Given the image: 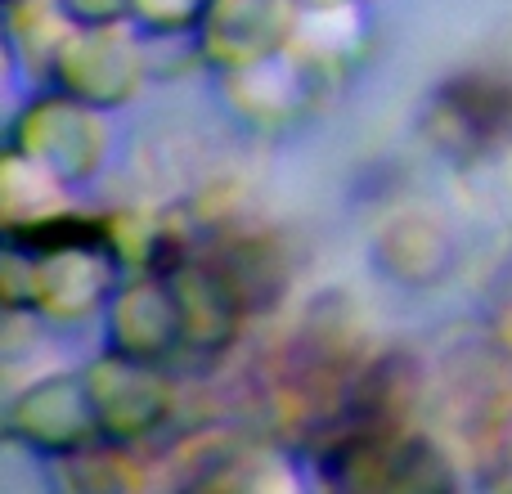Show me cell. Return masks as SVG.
<instances>
[{"label":"cell","instance_id":"obj_1","mask_svg":"<svg viewBox=\"0 0 512 494\" xmlns=\"http://www.w3.org/2000/svg\"><path fill=\"white\" fill-rule=\"evenodd\" d=\"M9 153L45 167L59 185L90 180L104 162V126L99 108L81 104L72 95H45L32 99L9 126Z\"/></svg>","mask_w":512,"mask_h":494},{"label":"cell","instance_id":"obj_2","mask_svg":"<svg viewBox=\"0 0 512 494\" xmlns=\"http://www.w3.org/2000/svg\"><path fill=\"white\" fill-rule=\"evenodd\" d=\"M50 77L63 95L90 108H122L144 81V54L122 27H72L50 54Z\"/></svg>","mask_w":512,"mask_h":494},{"label":"cell","instance_id":"obj_3","mask_svg":"<svg viewBox=\"0 0 512 494\" xmlns=\"http://www.w3.org/2000/svg\"><path fill=\"white\" fill-rule=\"evenodd\" d=\"M5 432L41 459H72L99 436L86 373H54L23 387L5 409Z\"/></svg>","mask_w":512,"mask_h":494},{"label":"cell","instance_id":"obj_4","mask_svg":"<svg viewBox=\"0 0 512 494\" xmlns=\"http://www.w3.org/2000/svg\"><path fill=\"white\" fill-rule=\"evenodd\" d=\"M297 0H207L198 50L221 72H243L297 41Z\"/></svg>","mask_w":512,"mask_h":494},{"label":"cell","instance_id":"obj_5","mask_svg":"<svg viewBox=\"0 0 512 494\" xmlns=\"http://www.w3.org/2000/svg\"><path fill=\"white\" fill-rule=\"evenodd\" d=\"M104 346L108 355L140 364H162L185 351V319H180L176 292L167 274L131 279L108 297L104 306Z\"/></svg>","mask_w":512,"mask_h":494},{"label":"cell","instance_id":"obj_6","mask_svg":"<svg viewBox=\"0 0 512 494\" xmlns=\"http://www.w3.org/2000/svg\"><path fill=\"white\" fill-rule=\"evenodd\" d=\"M86 387L99 418V436L117 445L144 441L171 418V391L158 378V364L122 360L104 351V360L86 369Z\"/></svg>","mask_w":512,"mask_h":494},{"label":"cell","instance_id":"obj_7","mask_svg":"<svg viewBox=\"0 0 512 494\" xmlns=\"http://www.w3.org/2000/svg\"><path fill=\"white\" fill-rule=\"evenodd\" d=\"M162 274H167L180 319H185V351L221 355L239 333V292H234V283L221 270L198 261H176Z\"/></svg>","mask_w":512,"mask_h":494},{"label":"cell","instance_id":"obj_8","mask_svg":"<svg viewBox=\"0 0 512 494\" xmlns=\"http://www.w3.org/2000/svg\"><path fill=\"white\" fill-rule=\"evenodd\" d=\"M207 0H131V18L144 23V32L176 36V32H198Z\"/></svg>","mask_w":512,"mask_h":494},{"label":"cell","instance_id":"obj_9","mask_svg":"<svg viewBox=\"0 0 512 494\" xmlns=\"http://www.w3.org/2000/svg\"><path fill=\"white\" fill-rule=\"evenodd\" d=\"M68 27H117L131 18V0H54Z\"/></svg>","mask_w":512,"mask_h":494}]
</instances>
